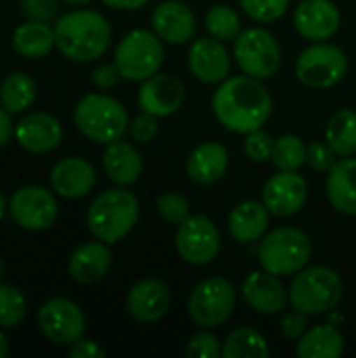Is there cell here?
<instances>
[{
	"label": "cell",
	"instance_id": "37",
	"mask_svg": "<svg viewBox=\"0 0 356 358\" xmlns=\"http://www.w3.org/2000/svg\"><path fill=\"white\" fill-rule=\"evenodd\" d=\"M239 6L252 21L273 23L285 15L290 0H239Z\"/></svg>",
	"mask_w": 356,
	"mask_h": 358
},
{
	"label": "cell",
	"instance_id": "45",
	"mask_svg": "<svg viewBox=\"0 0 356 358\" xmlns=\"http://www.w3.org/2000/svg\"><path fill=\"white\" fill-rule=\"evenodd\" d=\"M69 357L71 358H103L105 350L94 342V340H84L80 338L69 346Z\"/></svg>",
	"mask_w": 356,
	"mask_h": 358
},
{
	"label": "cell",
	"instance_id": "31",
	"mask_svg": "<svg viewBox=\"0 0 356 358\" xmlns=\"http://www.w3.org/2000/svg\"><path fill=\"white\" fill-rule=\"evenodd\" d=\"M269 355H271V346L266 338L254 327L233 329L222 344L225 358H264Z\"/></svg>",
	"mask_w": 356,
	"mask_h": 358
},
{
	"label": "cell",
	"instance_id": "49",
	"mask_svg": "<svg viewBox=\"0 0 356 358\" xmlns=\"http://www.w3.org/2000/svg\"><path fill=\"white\" fill-rule=\"evenodd\" d=\"M8 212V203H6V199H4V195L0 193V220L4 218V214Z\"/></svg>",
	"mask_w": 356,
	"mask_h": 358
},
{
	"label": "cell",
	"instance_id": "15",
	"mask_svg": "<svg viewBox=\"0 0 356 358\" xmlns=\"http://www.w3.org/2000/svg\"><path fill=\"white\" fill-rule=\"evenodd\" d=\"M294 27L308 42L332 40L340 25L342 13L334 0H300L294 8Z\"/></svg>",
	"mask_w": 356,
	"mask_h": 358
},
{
	"label": "cell",
	"instance_id": "36",
	"mask_svg": "<svg viewBox=\"0 0 356 358\" xmlns=\"http://www.w3.org/2000/svg\"><path fill=\"white\" fill-rule=\"evenodd\" d=\"M155 208H157V214L162 216V220L172 224V227H178L180 222H185L191 216L189 199L180 193H174V191L162 193L155 199Z\"/></svg>",
	"mask_w": 356,
	"mask_h": 358
},
{
	"label": "cell",
	"instance_id": "48",
	"mask_svg": "<svg viewBox=\"0 0 356 358\" xmlns=\"http://www.w3.org/2000/svg\"><path fill=\"white\" fill-rule=\"evenodd\" d=\"M6 355H8V342H6L4 334L0 331V358H4Z\"/></svg>",
	"mask_w": 356,
	"mask_h": 358
},
{
	"label": "cell",
	"instance_id": "7",
	"mask_svg": "<svg viewBox=\"0 0 356 358\" xmlns=\"http://www.w3.org/2000/svg\"><path fill=\"white\" fill-rule=\"evenodd\" d=\"M164 57V40L153 29H132L120 40L113 63L124 80L145 82L162 69Z\"/></svg>",
	"mask_w": 356,
	"mask_h": 358
},
{
	"label": "cell",
	"instance_id": "14",
	"mask_svg": "<svg viewBox=\"0 0 356 358\" xmlns=\"http://www.w3.org/2000/svg\"><path fill=\"white\" fill-rule=\"evenodd\" d=\"M308 199V185L304 176L292 170H277L264 182L262 203L275 218H292L296 216Z\"/></svg>",
	"mask_w": 356,
	"mask_h": 358
},
{
	"label": "cell",
	"instance_id": "23",
	"mask_svg": "<svg viewBox=\"0 0 356 358\" xmlns=\"http://www.w3.org/2000/svg\"><path fill=\"white\" fill-rule=\"evenodd\" d=\"M185 170L187 176L199 187L216 185L229 170V151L218 141H206L189 153Z\"/></svg>",
	"mask_w": 356,
	"mask_h": 358
},
{
	"label": "cell",
	"instance_id": "34",
	"mask_svg": "<svg viewBox=\"0 0 356 358\" xmlns=\"http://www.w3.org/2000/svg\"><path fill=\"white\" fill-rule=\"evenodd\" d=\"M271 162L277 170L298 172L306 164V143L298 134H281L275 138Z\"/></svg>",
	"mask_w": 356,
	"mask_h": 358
},
{
	"label": "cell",
	"instance_id": "39",
	"mask_svg": "<svg viewBox=\"0 0 356 358\" xmlns=\"http://www.w3.org/2000/svg\"><path fill=\"white\" fill-rule=\"evenodd\" d=\"M185 352H187V357L193 358H218L222 357V346L214 334H210L208 329H201L191 336Z\"/></svg>",
	"mask_w": 356,
	"mask_h": 358
},
{
	"label": "cell",
	"instance_id": "29",
	"mask_svg": "<svg viewBox=\"0 0 356 358\" xmlns=\"http://www.w3.org/2000/svg\"><path fill=\"white\" fill-rule=\"evenodd\" d=\"M13 46L15 50L25 59H40L46 57L55 46V27H50L46 21L29 19L21 23L13 34Z\"/></svg>",
	"mask_w": 356,
	"mask_h": 358
},
{
	"label": "cell",
	"instance_id": "18",
	"mask_svg": "<svg viewBox=\"0 0 356 358\" xmlns=\"http://www.w3.org/2000/svg\"><path fill=\"white\" fill-rule=\"evenodd\" d=\"M151 29L164 40V44L180 46L193 42L197 17L189 4L180 0H164L151 13Z\"/></svg>",
	"mask_w": 356,
	"mask_h": 358
},
{
	"label": "cell",
	"instance_id": "4",
	"mask_svg": "<svg viewBox=\"0 0 356 358\" xmlns=\"http://www.w3.org/2000/svg\"><path fill=\"white\" fill-rule=\"evenodd\" d=\"M344 296L340 275L329 266H304L287 287V302L294 310L317 317L334 310Z\"/></svg>",
	"mask_w": 356,
	"mask_h": 358
},
{
	"label": "cell",
	"instance_id": "13",
	"mask_svg": "<svg viewBox=\"0 0 356 358\" xmlns=\"http://www.w3.org/2000/svg\"><path fill=\"white\" fill-rule=\"evenodd\" d=\"M13 222L25 231H46L59 216V203L50 191L38 185L21 187L8 201Z\"/></svg>",
	"mask_w": 356,
	"mask_h": 358
},
{
	"label": "cell",
	"instance_id": "1",
	"mask_svg": "<svg viewBox=\"0 0 356 358\" xmlns=\"http://www.w3.org/2000/svg\"><path fill=\"white\" fill-rule=\"evenodd\" d=\"M212 111L225 130L245 136L264 128L273 113V96L262 80L229 76L212 94Z\"/></svg>",
	"mask_w": 356,
	"mask_h": 358
},
{
	"label": "cell",
	"instance_id": "10",
	"mask_svg": "<svg viewBox=\"0 0 356 358\" xmlns=\"http://www.w3.org/2000/svg\"><path fill=\"white\" fill-rule=\"evenodd\" d=\"M233 57L241 73L256 80H271L281 67V46L264 27H248L235 38Z\"/></svg>",
	"mask_w": 356,
	"mask_h": 358
},
{
	"label": "cell",
	"instance_id": "6",
	"mask_svg": "<svg viewBox=\"0 0 356 358\" xmlns=\"http://www.w3.org/2000/svg\"><path fill=\"white\" fill-rule=\"evenodd\" d=\"M313 256L311 239L296 227L271 229L258 243V262L277 277H294Z\"/></svg>",
	"mask_w": 356,
	"mask_h": 358
},
{
	"label": "cell",
	"instance_id": "24",
	"mask_svg": "<svg viewBox=\"0 0 356 358\" xmlns=\"http://www.w3.org/2000/svg\"><path fill=\"white\" fill-rule=\"evenodd\" d=\"M113 262V254L109 250V243L105 241H88L76 248L69 256V275L73 281L82 285H90L101 281Z\"/></svg>",
	"mask_w": 356,
	"mask_h": 358
},
{
	"label": "cell",
	"instance_id": "33",
	"mask_svg": "<svg viewBox=\"0 0 356 358\" xmlns=\"http://www.w3.org/2000/svg\"><path fill=\"white\" fill-rule=\"evenodd\" d=\"M204 25L208 36L220 42H235V38L243 31L239 13L229 4H212L206 13Z\"/></svg>",
	"mask_w": 356,
	"mask_h": 358
},
{
	"label": "cell",
	"instance_id": "3",
	"mask_svg": "<svg viewBox=\"0 0 356 358\" xmlns=\"http://www.w3.org/2000/svg\"><path fill=\"white\" fill-rule=\"evenodd\" d=\"M141 216V203L134 193L124 187L107 189L94 197L86 212V227L94 239L118 243L132 233Z\"/></svg>",
	"mask_w": 356,
	"mask_h": 358
},
{
	"label": "cell",
	"instance_id": "17",
	"mask_svg": "<svg viewBox=\"0 0 356 358\" xmlns=\"http://www.w3.org/2000/svg\"><path fill=\"white\" fill-rule=\"evenodd\" d=\"M187 99L185 84L172 76V73H155L147 78L136 94V105L141 111L159 117H170L174 115Z\"/></svg>",
	"mask_w": 356,
	"mask_h": 358
},
{
	"label": "cell",
	"instance_id": "28",
	"mask_svg": "<svg viewBox=\"0 0 356 358\" xmlns=\"http://www.w3.org/2000/svg\"><path fill=\"white\" fill-rule=\"evenodd\" d=\"M346 342L338 327L315 325L296 342V355L300 358H340L344 355Z\"/></svg>",
	"mask_w": 356,
	"mask_h": 358
},
{
	"label": "cell",
	"instance_id": "21",
	"mask_svg": "<svg viewBox=\"0 0 356 358\" xmlns=\"http://www.w3.org/2000/svg\"><path fill=\"white\" fill-rule=\"evenodd\" d=\"M172 296L170 287L159 279H141L126 296V310L138 323H155L166 317Z\"/></svg>",
	"mask_w": 356,
	"mask_h": 358
},
{
	"label": "cell",
	"instance_id": "47",
	"mask_svg": "<svg viewBox=\"0 0 356 358\" xmlns=\"http://www.w3.org/2000/svg\"><path fill=\"white\" fill-rule=\"evenodd\" d=\"M103 4H107L109 8H118V10H138L143 6H147L151 0H101Z\"/></svg>",
	"mask_w": 356,
	"mask_h": 358
},
{
	"label": "cell",
	"instance_id": "27",
	"mask_svg": "<svg viewBox=\"0 0 356 358\" xmlns=\"http://www.w3.org/2000/svg\"><path fill=\"white\" fill-rule=\"evenodd\" d=\"M325 193L338 212L356 216V157H342L332 166L325 180Z\"/></svg>",
	"mask_w": 356,
	"mask_h": 358
},
{
	"label": "cell",
	"instance_id": "35",
	"mask_svg": "<svg viewBox=\"0 0 356 358\" xmlns=\"http://www.w3.org/2000/svg\"><path fill=\"white\" fill-rule=\"evenodd\" d=\"M27 317V300L25 296L13 287L0 283V327L10 329L23 323Z\"/></svg>",
	"mask_w": 356,
	"mask_h": 358
},
{
	"label": "cell",
	"instance_id": "50",
	"mask_svg": "<svg viewBox=\"0 0 356 358\" xmlns=\"http://www.w3.org/2000/svg\"><path fill=\"white\" fill-rule=\"evenodd\" d=\"M63 2L73 4V6H80V4H86V2H90V0H63Z\"/></svg>",
	"mask_w": 356,
	"mask_h": 358
},
{
	"label": "cell",
	"instance_id": "11",
	"mask_svg": "<svg viewBox=\"0 0 356 358\" xmlns=\"http://www.w3.org/2000/svg\"><path fill=\"white\" fill-rule=\"evenodd\" d=\"M174 245L180 260L191 266H204L218 256L222 239L212 218L204 214H191L185 222L178 224Z\"/></svg>",
	"mask_w": 356,
	"mask_h": 358
},
{
	"label": "cell",
	"instance_id": "40",
	"mask_svg": "<svg viewBox=\"0 0 356 358\" xmlns=\"http://www.w3.org/2000/svg\"><path fill=\"white\" fill-rule=\"evenodd\" d=\"M338 162V153L332 149L327 141H313L306 145V164L315 172H329L332 166Z\"/></svg>",
	"mask_w": 356,
	"mask_h": 358
},
{
	"label": "cell",
	"instance_id": "38",
	"mask_svg": "<svg viewBox=\"0 0 356 358\" xmlns=\"http://www.w3.org/2000/svg\"><path fill=\"white\" fill-rule=\"evenodd\" d=\"M273 145H275V138L264 130H254L250 134H245V141H243V151L245 155L256 162V164H264L271 159L273 155Z\"/></svg>",
	"mask_w": 356,
	"mask_h": 358
},
{
	"label": "cell",
	"instance_id": "42",
	"mask_svg": "<svg viewBox=\"0 0 356 358\" xmlns=\"http://www.w3.org/2000/svg\"><path fill=\"white\" fill-rule=\"evenodd\" d=\"M25 17L36 21H50L57 15L59 0H19Z\"/></svg>",
	"mask_w": 356,
	"mask_h": 358
},
{
	"label": "cell",
	"instance_id": "43",
	"mask_svg": "<svg viewBox=\"0 0 356 358\" xmlns=\"http://www.w3.org/2000/svg\"><path fill=\"white\" fill-rule=\"evenodd\" d=\"M308 329V323H306V315L298 313L292 308V313H287L281 321V336L290 342H298Z\"/></svg>",
	"mask_w": 356,
	"mask_h": 358
},
{
	"label": "cell",
	"instance_id": "20",
	"mask_svg": "<svg viewBox=\"0 0 356 358\" xmlns=\"http://www.w3.org/2000/svg\"><path fill=\"white\" fill-rule=\"evenodd\" d=\"M13 134L21 149L40 155V153H50L52 149L59 147L63 138V128L55 115L44 111H34L17 122Z\"/></svg>",
	"mask_w": 356,
	"mask_h": 358
},
{
	"label": "cell",
	"instance_id": "51",
	"mask_svg": "<svg viewBox=\"0 0 356 358\" xmlns=\"http://www.w3.org/2000/svg\"><path fill=\"white\" fill-rule=\"evenodd\" d=\"M2 279H4V262L0 260V283H2Z\"/></svg>",
	"mask_w": 356,
	"mask_h": 358
},
{
	"label": "cell",
	"instance_id": "25",
	"mask_svg": "<svg viewBox=\"0 0 356 358\" xmlns=\"http://www.w3.org/2000/svg\"><path fill=\"white\" fill-rule=\"evenodd\" d=\"M271 212L262 201L243 199L229 214V233L239 243L260 241L269 233Z\"/></svg>",
	"mask_w": 356,
	"mask_h": 358
},
{
	"label": "cell",
	"instance_id": "16",
	"mask_svg": "<svg viewBox=\"0 0 356 358\" xmlns=\"http://www.w3.org/2000/svg\"><path fill=\"white\" fill-rule=\"evenodd\" d=\"M187 67L195 80L218 86L231 73V55L225 42L212 36L195 38L187 52Z\"/></svg>",
	"mask_w": 356,
	"mask_h": 358
},
{
	"label": "cell",
	"instance_id": "41",
	"mask_svg": "<svg viewBox=\"0 0 356 358\" xmlns=\"http://www.w3.org/2000/svg\"><path fill=\"white\" fill-rule=\"evenodd\" d=\"M157 130H159L157 117L151 115V113H145V111L141 115H136L134 120H130V126H128V132H130L132 141L138 143V145L151 143L155 138Z\"/></svg>",
	"mask_w": 356,
	"mask_h": 358
},
{
	"label": "cell",
	"instance_id": "19",
	"mask_svg": "<svg viewBox=\"0 0 356 358\" xmlns=\"http://www.w3.org/2000/svg\"><path fill=\"white\" fill-rule=\"evenodd\" d=\"M241 296L245 304L260 315H279L285 310L287 289L281 279L269 271H252L241 283Z\"/></svg>",
	"mask_w": 356,
	"mask_h": 358
},
{
	"label": "cell",
	"instance_id": "2",
	"mask_svg": "<svg viewBox=\"0 0 356 358\" xmlns=\"http://www.w3.org/2000/svg\"><path fill=\"white\" fill-rule=\"evenodd\" d=\"M57 48L76 63H90L103 57L111 42L109 21L90 8H78L55 23Z\"/></svg>",
	"mask_w": 356,
	"mask_h": 358
},
{
	"label": "cell",
	"instance_id": "32",
	"mask_svg": "<svg viewBox=\"0 0 356 358\" xmlns=\"http://www.w3.org/2000/svg\"><path fill=\"white\" fill-rule=\"evenodd\" d=\"M36 92H38L36 82L23 71H15V73L6 76L0 86V103L10 115L21 113L34 103Z\"/></svg>",
	"mask_w": 356,
	"mask_h": 358
},
{
	"label": "cell",
	"instance_id": "8",
	"mask_svg": "<svg viewBox=\"0 0 356 358\" xmlns=\"http://www.w3.org/2000/svg\"><path fill=\"white\" fill-rule=\"evenodd\" d=\"M235 304V285L225 277H208L191 289L187 313L199 329H214L231 319Z\"/></svg>",
	"mask_w": 356,
	"mask_h": 358
},
{
	"label": "cell",
	"instance_id": "5",
	"mask_svg": "<svg viewBox=\"0 0 356 358\" xmlns=\"http://www.w3.org/2000/svg\"><path fill=\"white\" fill-rule=\"evenodd\" d=\"M73 122L88 141L99 145L120 141L130 126L126 107L118 99L103 92L82 96L73 109Z\"/></svg>",
	"mask_w": 356,
	"mask_h": 358
},
{
	"label": "cell",
	"instance_id": "12",
	"mask_svg": "<svg viewBox=\"0 0 356 358\" xmlns=\"http://www.w3.org/2000/svg\"><path fill=\"white\" fill-rule=\"evenodd\" d=\"M38 327L46 340L59 346H71L86 331L82 308L67 298H50L38 310Z\"/></svg>",
	"mask_w": 356,
	"mask_h": 358
},
{
	"label": "cell",
	"instance_id": "44",
	"mask_svg": "<svg viewBox=\"0 0 356 358\" xmlns=\"http://www.w3.org/2000/svg\"><path fill=\"white\" fill-rule=\"evenodd\" d=\"M122 73L118 69L115 63H105V65H99L94 71H92V84L99 88V90H109L113 88L118 82H120Z\"/></svg>",
	"mask_w": 356,
	"mask_h": 358
},
{
	"label": "cell",
	"instance_id": "9",
	"mask_svg": "<svg viewBox=\"0 0 356 358\" xmlns=\"http://www.w3.org/2000/svg\"><path fill=\"white\" fill-rule=\"evenodd\" d=\"M296 78L313 90H327L338 86L348 73L346 52L329 42H313L296 59Z\"/></svg>",
	"mask_w": 356,
	"mask_h": 358
},
{
	"label": "cell",
	"instance_id": "30",
	"mask_svg": "<svg viewBox=\"0 0 356 358\" xmlns=\"http://www.w3.org/2000/svg\"><path fill=\"white\" fill-rule=\"evenodd\" d=\"M325 141L338 153V157L356 155V111L355 109H338L327 126Z\"/></svg>",
	"mask_w": 356,
	"mask_h": 358
},
{
	"label": "cell",
	"instance_id": "22",
	"mask_svg": "<svg viewBox=\"0 0 356 358\" xmlns=\"http://www.w3.org/2000/svg\"><path fill=\"white\" fill-rule=\"evenodd\" d=\"M52 191L65 199H82L97 185V170L84 157H65L50 170Z\"/></svg>",
	"mask_w": 356,
	"mask_h": 358
},
{
	"label": "cell",
	"instance_id": "46",
	"mask_svg": "<svg viewBox=\"0 0 356 358\" xmlns=\"http://www.w3.org/2000/svg\"><path fill=\"white\" fill-rule=\"evenodd\" d=\"M13 132H15V128H13V122H10V113L4 107H0V147H4L10 141Z\"/></svg>",
	"mask_w": 356,
	"mask_h": 358
},
{
	"label": "cell",
	"instance_id": "26",
	"mask_svg": "<svg viewBox=\"0 0 356 358\" xmlns=\"http://www.w3.org/2000/svg\"><path fill=\"white\" fill-rule=\"evenodd\" d=\"M103 168L109 180H113L120 187H130L143 174V157L132 143L120 138L105 145Z\"/></svg>",
	"mask_w": 356,
	"mask_h": 358
}]
</instances>
